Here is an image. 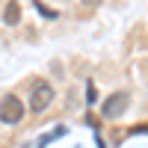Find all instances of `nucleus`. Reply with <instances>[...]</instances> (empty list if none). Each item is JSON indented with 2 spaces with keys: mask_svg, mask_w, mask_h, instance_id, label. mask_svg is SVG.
<instances>
[{
  "mask_svg": "<svg viewBox=\"0 0 148 148\" xmlns=\"http://www.w3.org/2000/svg\"><path fill=\"white\" fill-rule=\"evenodd\" d=\"M86 101H89V104L98 101V89H95V83H86Z\"/></svg>",
  "mask_w": 148,
  "mask_h": 148,
  "instance_id": "obj_5",
  "label": "nucleus"
},
{
  "mask_svg": "<svg viewBox=\"0 0 148 148\" xmlns=\"http://www.w3.org/2000/svg\"><path fill=\"white\" fill-rule=\"evenodd\" d=\"M36 9H39L45 18H56V12H53V9H47V6H42V3H36Z\"/></svg>",
  "mask_w": 148,
  "mask_h": 148,
  "instance_id": "obj_6",
  "label": "nucleus"
},
{
  "mask_svg": "<svg viewBox=\"0 0 148 148\" xmlns=\"http://www.w3.org/2000/svg\"><path fill=\"white\" fill-rule=\"evenodd\" d=\"M80 3H83L86 9H98V6H101V0H80Z\"/></svg>",
  "mask_w": 148,
  "mask_h": 148,
  "instance_id": "obj_7",
  "label": "nucleus"
},
{
  "mask_svg": "<svg viewBox=\"0 0 148 148\" xmlns=\"http://www.w3.org/2000/svg\"><path fill=\"white\" fill-rule=\"evenodd\" d=\"M18 21H21V3H18V0H9L6 9H3V24H6V27H15Z\"/></svg>",
  "mask_w": 148,
  "mask_h": 148,
  "instance_id": "obj_4",
  "label": "nucleus"
},
{
  "mask_svg": "<svg viewBox=\"0 0 148 148\" xmlns=\"http://www.w3.org/2000/svg\"><path fill=\"white\" fill-rule=\"evenodd\" d=\"M24 119V101L18 95H3L0 98V121L3 125H18Z\"/></svg>",
  "mask_w": 148,
  "mask_h": 148,
  "instance_id": "obj_2",
  "label": "nucleus"
},
{
  "mask_svg": "<svg viewBox=\"0 0 148 148\" xmlns=\"http://www.w3.org/2000/svg\"><path fill=\"white\" fill-rule=\"evenodd\" d=\"M130 104V95L127 92H116V95H110L104 107H101V116L104 119H119V116H125V110Z\"/></svg>",
  "mask_w": 148,
  "mask_h": 148,
  "instance_id": "obj_3",
  "label": "nucleus"
},
{
  "mask_svg": "<svg viewBox=\"0 0 148 148\" xmlns=\"http://www.w3.org/2000/svg\"><path fill=\"white\" fill-rule=\"evenodd\" d=\"M53 98H56V92H53V86L47 83V80H36L33 83V92H30V113H45L47 107L53 104Z\"/></svg>",
  "mask_w": 148,
  "mask_h": 148,
  "instance_id": "obj_1",
  "label": "nucleus"
},
{
  "mask_svg": "<svg viewBox=\"0 0 148 148\" xmlns=\"http://www.w3.org/2000/svg\"><path fill=\"white\" fill-rule=\"evenodd\" d=\"M130 133H148V125H136V127H130Z\"/></svg>",
  "mask_w": 148,
  "mask_h": 148,
  "instance_id": "obj_8",
  "label": "nucleus"
}]
</instances>
